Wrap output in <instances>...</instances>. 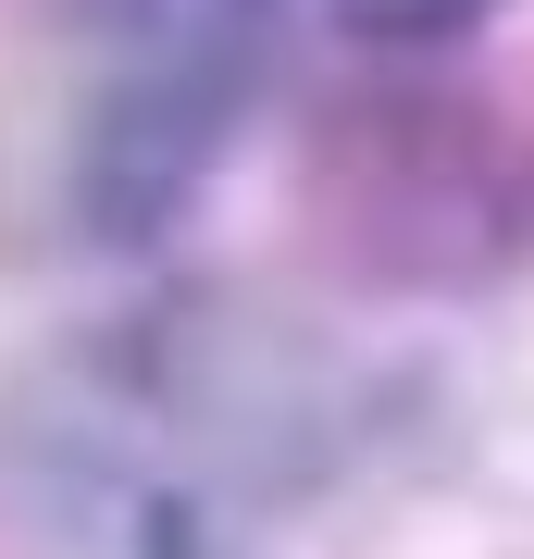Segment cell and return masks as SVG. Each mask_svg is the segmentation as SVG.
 I'll use <instances>...</instances> for the list:
<instances>
[{"label":"cell","instance_id":"1","mask_svg":"<svg viewBox=\"0 0 534 559\" xmlns=\"http://www.w3.org/2000/svg\"><path fill=\"white\" fill-rule=\"evenodd\" d=\"M87 25L99 87L62 150V200L87 249H150L237 150L249 87L274 62V0H87Z\"/></svg>","mask_w":534,"mask_h":559},{"label":"cell","instance_id":"2","mask_svg":"<svg viewBox=\"0 0 534 559\" xmlns=\"http://www.w3.org/2000/svg\"><path fill=\"white\" fill-rule=\"evenodd\" d=\"M323 200L385 274H497L534 237V162L497 138V112L373 100L323 124Z\"/></svg>","mask_w":534,"mask_h":559},{"label":"cell","instance_id":"3","mask_svg":"<svg viewBox=\"0 0 534 559\" xmlns=\"http://www.w3.org/2000/svg\"><path fill=\"white\" fill-rule=\"evenodd\" d=\"M485 13L497 0H336V25L373 38V50H448V38H473Z\"/></svg>","mask_w":534,"mask_h":559}]
</instances>
